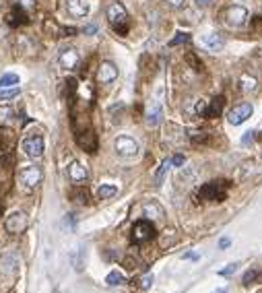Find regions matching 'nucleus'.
Listing matches in <instances>:
<instances>
[{
	"mask_svg": "<svg viewBox=\"0 0 262 293\" xmlns=\"http://www.w3.org/2000/svg\"><path fill=\"white\" fill-rule=\"evenodd\" d=\"M107 19H109V25H112L120 35H126V31H128V12L120 2H112L107 6Z\"/></svg>",
	"mask_w": 262,
	"mask_h": 293,
	"instance_id": "nucleus-1",
	"label": "nucleus"
},
{
	"mask_svg": "<svg viewBox=\"0 0 262 293\" xmlns=\"http://www.w3.org/2000/svg\"><path fill=\"white\" fill-rule=\"evenodd\" d=\"M227 182H223V180H215V182H209L204 184L198 192L200 200H211V202H221L225 196H227Z\"/></svg>",
	"mask_w": 262,
	"mask_h": 293,
	"instance_id": "nucleus-2",
	"label": "nucleus"
},
{
	"mask_svg": "<svg viewBox=\"0 0 262 293\" xmlns=\"http://www.w3.org/2000/svg\"><path fill=\"white\" fill-rule=\"evenodd\" d=\"M21 149H23V153L27 157L39 159L41 155H44V151H46V141H44V136L41 134H29V136H25L21 141Z\"/></svg>",
	"mask_w": 262,
	"mask_h": 293,
	"instance_id": "nucleus-3",
	"label": "nucleus"
},
{
	"mask_svg": "<svg viewBox=\"0 0 262 293\" xmlns=\"http://www.w3.org/2000/svg\"><path fill=\"white\" fill-rule=\"evenodd\" d=\"M41 180H44V170L39 165H25L19 172V182L23 184L25 190H33Z\"/></svg>",
	"mask_w": 262,
	"mask_h": 293,
	"instance_id": "nucleus-4",
	"label": "nucleus"
},
{
	"mask_svg": "<svg viewBox=\"0 0 262 293\" xmlns=\"http://www.w3.org/2000/svg\"><path fill=\"white\" fill-rule=\"evenodd\" d=\"M221 19L229 25V27H242L248 21V8L240 6V4H231L227 8L221 10Z\"/></svg>",
	"mask_w": 262,
	"mask_h": 293,
	"instance_id": "nucleus-5",
	"label": "nucleus"
},
{
	"mask_svg": "<svg viewBox=\"0 0 262 293\" xmlns=\"http://www.w3.org/2000/svg\"><path fill=\"white\" fill-rule=\"evenodd\" d=\"M114 147H116V153L120 157H136V155H139V143H136L134 138L128 136V134L118 136Z\"/></svg>",
	"mask_w": 262,
	"mask_h": 293,
	"instance_id": "nucleus-6",
	"label": "nucleus"
},
{
	"mask_svg": "<svg viewBox=\"0 0 262 293\" xmlns=\"http://www.w3.org/2000/svg\"><path fill=\"white\" fill-rule=\"evenodd\" d=\"M132 238H134V242H149V240H153L155 238L153 223H151L149 219L136 221L134 227H132Z\"/></svg>",
	"mask_w": 262,
	"mask_h": 293,
	"instance_id": "nucleus-7",
	"label": "nucleus"
},
{
	"mask_svg": "<svg viewBox=\"0 0 262 293\" xmlns=\"http://www.w3.org/2000/svg\"><path fill=\"white\" fill-rule=\"evenodd\" d=\"M4 229L12 235H19L27 229V215L21 213V211H15V213H10L4 221Z\"/></svg>",
	"mask_w": 262,
	"mask_h": 293,
	"instance_id": "nucleus-8",
	"label": "nucleus"
},
{
	"mask_svg": "<svg viewBox=\"0 0 262 293\" xmlns=\"http://www.w3.org/2000/svg\"><path fill=\"white\" fill-rule=\"evenodd\" d=\"M252 111H254V107L250 103H238L236 107H231V111L227 114V120H229V124H233V126H238V124L246 122L252 116Z\"/></svg>",
	"mask_w": 262,
	"mask_h": 293,
	"instance_id": "nucleus-9",
	"label": "nucleus"
},
{
	"mask_svg": "<svg viewBox=\"0 0 262 293\" xmlns=\"http://www.w3.org/2000/svg\"><path fill=\"white\" fill-rule=\"evenodd\" d=\"M79 62H81V54L75 48H66L58 56V64L64 68V71H75V68L79 66Z\"/></svg>",
	"mask_w": 262,
	"mask_h": 293,
	"instance_id": "nucleus-10",
	"label": "nucleus"
},
{
	"mask_svg": "<svg viewBox=\"0 0 262 293\" xmlns=\"http://www.w3.org/2000/svg\"><path fill=\"white\" fill-rule=\"evenodd\" d=\"M118 79V66L114 62H101L99 68H97V83L101 85H109V83H114Z\"/></svg>",
	"mask_w": 262,
	"mask_h": 293,
	"instance_id": "nucleus-11",
	"label": "nucleus"
},
{
	"mask_svg": "<svg viewBox=\"0 0 262 293\" xmlns=\"http://www.w3.org/2000/svg\"><path fill=\"white\" fill-rule=\"evenodd\" d=\"M200 46H202L204 50H209V52H221L223 46H225V37H223L221 33H217V31L204 33V35L200 37Z\"/></svg>",
	"mask_w": 262,
	"mask_h": 293,
	"instance_id": "nucleus-12",
	"label": "nucleus"
},
{
	"mask_svg": "<svg viewBox=\"0 0 262 293\" xmlns=\"http://www.w3.org/2000/svg\"><path fill=\"white\" fill-rule=\"evenodd\" d=\"M161 116H163V107H161V101H157V99H151V101H149V105H147V114H145V122H147V126H151V128L159 126Z\"/></svg>",
	"mask_w": 262,
	"mask_h": 293,
	"instance_id": "nucleus-13",
	"label": "nucleus"
},
{
	"mask_svg": "<svg viewBox=\"0 0 262 293\" xmlns=\"http://www.w3.org/2000/svg\"><path fill=\"white\" fill-rule=\"evenodd\" d=\"M89 0H66V10L68 15L75 17V19H81V17H87L89 15Z\"/></svg>",
	"mask_w": 262,
	"mask_h": 293,
	"instance_id": "nucleus-14",
	"label": "nucleus"
},
{
	"mask_svg": "<svg viewBox=\"0 0 262 293\" xmlns=\"http://www.w3.org/2000/svg\"><path fill=\"white\" fill-rule=\"evenodd\" d=\"M68 178H71L75 184H81V182H87L89 172L81 161H73L71 165H68Z\"/></svg>",
	"mask_w": 262,
	"mask_h": 293,
	"instance_id": "nucleus-15",
	"label": "nucleus"
},
{
	"mask_svg": "<svg viewBox=\"0 0 262 293\" xmlns=\"http://www.w3.org/2000/svg\"><path fill=\"white\" fill-rule=\"evenodd\" d=\"M143 215L149 219V221H161L165 217V211H163V206L155 200H149L143 204Z\"/></svg>",
	"mask_w": 262,
	"mask_h": 293,
	"instance_id": "nucleus-16",
	"label": "nucleus"
},
{
	"mask_svg": "<svg viewBox=\"0 0 262 293\" xmlns=\"http://www.w3.org/2000/svg\"><path fill=\"white\" fill-rule=\"evenodd\" d=\"M77 143L83 151H87V153H95V149H97V136H95L93 130H87V132H83L77 136Z\"/></svg>",
	"mask_w": 262,
	"mask_h": 293,
	"instance_id": "nucleus-17",
	"label": "nucleus"
},
{
	"mask_svg": "<svg viewBox=\"0 0 262 293\" xmlns=\"http://www.w3.org/2000/svg\"><path fill=\"white\" fill-rule=\"evenodd\" d=\"M223 103H225V99L221 95H217L213 101H209V105H206V109H204V116L206 118H221V114H223Z\"/></svg>",
	"mask_w": 262,
	"mask_h": 293,
	"instance_id": "nucleus-18",
	"label": "nucleus"
},
{
	"mask_svg": "<svg viewBox=\"0 0 262 293\" xmlns=\"http://www.w3.org/2000/svg\"><path fill=\"white\" fill-rule=\"evenodd\" d=\"M116 194H118V186H114V184H101V186L97 188V196H99L101 200L114 198Z\"/></svg>",
	"mask_w": 262,
	"mask_h": 293,
	"instance_id": "nucleus-19",
	"label": "nucleus"
},
{
	"mask_svg": "<svg viewBox=\"0 0 262 293\" xmlns=\"http://www.w3.org/2000/svg\"><path fill=\"white\" fill-rule=\"evenodd\" d=\"M17 85H19V75L6 73L0 77V87H17Z\"/></svg>",
	"mask_w": 262,
	"mask_h": 293,
	"instance_id": "nucleus-20",
	"label": "nucleus"
},
{
	"mask_svg": "<svg viewBox=\"0 0 262 293\" xmlns=\"http://www.w3.org/2000/svg\"><path fill=\"white\" fill-rule=\"evenodd\" d=\"M242 281H244V285H252V283L262 281V275H260L256 269H250V271H246V273H244Z\"/></svg>",
	"mask_w": 262,
	"mask_h": 293,
	"instance_id": "nucleus-21",
	"label": "nucleus"
},
{
	"mask_svg": "<svg viewBox=\"0 0 262 293\" xmlns=\"http://www.w3.org/2000/svg\"><path fill=\"white\" fill-rule=\"evenodd\" d=\"M15 118V109L10 105H0V124H10Z\"/></svg>",
	"mask_w": 262,
	"mask_h": 293,
	"instance_id": "nucleus-22",
	"label": "nucleus"
},
{
	"mask_svg": "<svg viewBox=\"0 0 262 293\" xmlns=\"http://www.w3.org/2000/svg\"><path fill=\"white\" fill-rule=\"evenodd\" d=\"M240 87H242L244 93H252V91L256 89V79L248 77V75H242V79H240Z\"/></svg>",
	"mask_w": 262,
	"mask_h": 293,
	"instance_id": "nucleus-23",
	"label": "nucleus"
},
{
	"mask_svg": "<svg viewBox=\"0 0 262 293\" xmlns=\"http://www.w3.org/2000/svg\"><path fill=\"white\" fill-rule=\"evenodd\" d=\"M170 167H172V159H165V161L159 165V170H157V174H155V184H157V186L163 182V178H165V174H168Z\"/></svg>",
	"mask_w": 262,
	"mask_h": 293,
	"instance_id": "nucleus-24",
	"label": "nucleus"
},
{
	"mask_svg": "<svg viewBox=\"0 0 262 293\" xmlns=\"http://www.w3.org/2000/svg\"><path fill=\"white\" fill-rule=\"evenodd\" d=\"M21 93L19 87H0V99H12Z\"/></svg>",
	"mask_w": 262,
	"mask_h": 293,
	"instance_id": "nucleus-25",
	"label": "nucleus"
},
{
	"mask_svg": "<svg viewBox=\"0 0 262 293\" xmlns=\"http://www.w3.org/2000/svg\"><path fill=\"white\" fill-rule=\"evenodd\" d=\"M105 283H107V285H112V287H118V285H122V283H124V277H122V273H118V271H112V273L107 275Z\"/></svg>",
	"mask_w": 262,
	"mask_h": 293,
	"instance_id": "nucleus-26",
	"label": "nucleus"
},
{
	"mask_svg": "<svg viewBox=\"0 0 262 293\" xmlns=\"http://www.w3.org/2000/svg\"><path fill=\"white\" fill-rule=\"evenodd\" d=\"M188 39H190V35H188V33H184V31L175 33V37L170 41V48H174V46H180V44H186Z\"/></svg>",
	"mask_w": 262,
	"mask_h": 293,
	"instance_id": "nucleus-27",
	"label": "nucleus"
},
{
	"mask_svg": "<svg viewBox=\"0 0 262 293\" xmlns=\"http://www.w3.org/2000/svg\"><path fill=\"white\" fill-rule=\"evenodd\" d=\"M238 269H240V262H231V264H227L225 269H221V271H219V275H221V277H231V275L236 273Z\"/></svg>",
	"mask_w": 262,
	"mask_h": 293,
	"instance_id": "nucleus-28",
	"label": "nucleus"
},
{
	"mask_svg": "<svg viewBox=\"0 0 262 293\" xmlns=\"http://www.w3.org/2000/svg\"><path fill=\"white\" fill-rule=\"evenodd\" d=\"M254 130H248L246 134H244V138H242V147H248V145H252V141H254Z\"/></svg>",
	"mask_w": 262,
	"mask_h": 293,
	"instance_id": "nucleus-29",
	"label": "nucleus"
},
{
	"mask_svg": "<svg viewBox=\"0 0 262 293\" xmlns=\"http://www.w3.org/2000/svg\"><path fill=\"white\" fill-rule=\"evenodd\" d=\"M151 285H153V277H151V275H147V277L141 279V287H143V289H149Z\"/></svg>",
	"mask_w": 262,
	"mask_h": 293,
	"instance_id": "nucleus-30",
	"label": "nucleus"
},
{
	"mask_svg": "<svg viewBox=\"0 0 262 293\" xmlns=\"http://www.w3.org/2000/svg\"><path fill=\"white\" fill-rule=\"evenodd\" d=\"M15 2H17L19 6H23V8H33L35 0H15Z\"/></svg>",
	"mask_w": 262,
	"mask_h": 293,
	"instance_id": "nucleus-31",
	"label": "nucleus"
},
{
	"mask_svg": "<svg viewBox=\"0 0 262 293\" xmlns=\"http://www.w3.org/2000/svg\"><path fill=\"white\" fill-rule=\"evenodd\" d=\"M184 155H175V157H172V165H175V167H182L184 165Z\"/></svg>",
	"mask_w": 262,
	"mask_h": 293,
	"instance_id": "nucleus-32",
	"label": "nucleus"
},
{
	"mask_svg": "<svg viewBox=\"0 0 262 293\" xmlns=\"http://www.w3.org/2000/svg\"><path fill=\"white\" fill-rule=\"evenodd\" d=\"M229 246H231V238H221V240H219V248H221V250H225Z\"/></svg>",
	"mask_w": 262,
	"mask_h": 293,
	"instance_id": "nucleus-33",
	"label": "nucleus"
},
{
	"mask_svg": "<svg viewBox=\"0 0 262 293\" xmlns=\"http://www.w3.org/2000/svg\"><path fill=\"white\" fill-rule=\"evenodd\" d=\"M182 258H184V260H198L200 254H196V252H186V254H182Z\"/></svg>",
	"mask_w": 262,
	"mask_h": 293,
	"instance_id": "nucleus-34",
	"label": "nucleus"
},
{
	"mask_svg": "<svg viewBox=\"0 0 262 293\" xmlns=\"http://www.w3.org/2000/svg\"><path fill=\"white\" fill-rule=\"evenodd\" d=\"M170 6H175V8H182L184 6V0H165Z\"/></svg>",
	"mask_w": 262,
	"mask_h": 293,
	"instance_id": "nucleus-35",
	"label": "nucleus"
},
{
	"mask_svg": "<svg viewBox=\"0 0 262 293\" xmlns=\"http://www.w3.org/2000/svg\"><path fill=\"white\" fill-rule=\"evenodd\" d=\"M95 31H97V25H87V27H85V33H87V35H91V33H95Z\"/></svg>",
	"mask_w": 262,
	"mask_h": 293,
	"instance_id": "nucleus-36",
	"label": "nucleus"
},
{
	"mask_svg": "<svg viewBox=\"0 0 262 293\" xmlns=\"http://www.w3.org/2000/svg\"><path fill=\"white\" fill-rule=\"evenodd\" d=\"M196 2H198L200 6H206V4H211V0H196Z\"/></svg>",
	"mask_w": 262,
	"mask_h": 293,
	"instance_id": "nucleus-37",
	"label": "nucleus"
},
{
	"mask_svg": "<svg viewBox=\"0 0 262 293\" xmlns=\"http://www.w3.org/2000/svg\"><path fill=\"white\" fill-rule=\"evenodd\" d=\"M213 293H227V289H217V291H213Z\"/></svg>",
	"mask_w": 262,
	"mask_h": 293,
	"instance_id": "nucleus-38",
	"label": "nucleus"
},
{
	"mask_svg": "<svg viewBox=\"0 0 262 293\" xmlns=\"http://www.w3.org/2000/svg\"><path fill=\"white\" fill-rule=\"evenodd\" d=\"M258 293H262V291H258Z\"/></svg>",
	"mask_w": 262,
	"mask_h": 293,
	"instance_id": "nucleus-39",
	"label": "nucleus"
}]
</instances>
